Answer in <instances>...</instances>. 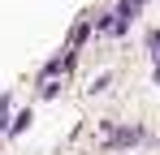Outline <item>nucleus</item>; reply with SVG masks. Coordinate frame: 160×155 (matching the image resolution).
<instances>
[{"mask_svg":"<svg viewBox=\"0 0 160 155\" xmlns=\"http://www.w3.org/2000/svg\"><path fill=\"white\" fill-rule=\"evenodd\" d=\"M143 138H147V134H143L138 125H130V129H112V125H104V142H108V147H130V142H143Z\"/></svg>","mask_w":160,"mask_h":155,"instance_id":"obj_1","label":"nucleus"},{"mask_svg":"<svg viewBox=\"0 0 160 155\" xmlns=\"http://www.w3.org/2000/svg\"><path fill=\"white\" fill-rule=\"evenodd\" d=\"M156 78H160V52H156Z\"/></svg>","mask_w":160,"mask_h":155,"instance_id":"obj_2","label":"nucleus"}]
</instances>
